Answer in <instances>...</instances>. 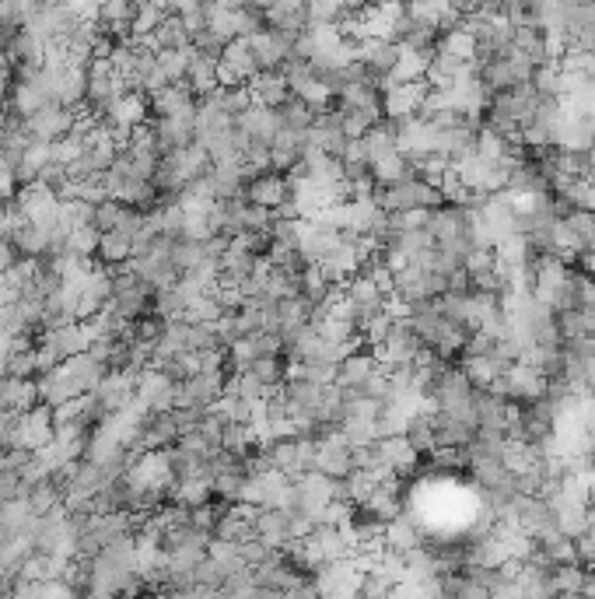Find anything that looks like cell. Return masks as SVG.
I'll return each instance as SVG.
<instances>
[{
    "mask_svg": "<svg viewBox=\"0 0 595 599\" xmlns=\"http://www.w3.org/2000/svg\"><path fill=\"white\" fill-rule=\"evenodd\" d=\"M382 372V365H378L375 351H361V354H350L347 361H340L336 365V375H333V386L343 393V400H357V396H364V389L371 386V379Z\"/></svg>",
    "mask_w": 595,
    "mask_h": 599,
    "instance_id": "obj_1",
    "label": "cell"
},
{
    "mask_svg": "<svg viewBox=\"0 0 595 599\" xmlns=\"http://www.w3.org/2000/svg\"><path fill=\"white\" fill-rule=\"evenodd\" d=\"M14 207H18L21 218L35 228H56L60 225V197H56L53 190H46V186H39V183L18 190Z\"/></svg>",
    "mask_w": 595,
    "mask_h": 599,
    "instance_id": "obj_2",
    "label": "cell"
},
{
    "mask_svg": "<svg viewBox=\"0 0 595 599\" xmlns=\"http://www.w3.org/2000/svg\"><path fill=\"white\" fill-rule=\"evenodd\" d=\"M431 95V85L420 81V85H385L382 88V113L389 116L392 123H406L417 120L424 113V102Z\"/></svg>",
    "mask_w": 595,
    "mask_h": 599,
    "instance_id": "obj_3",
    "label": "cell"
},
{
    "mask_svg": "<svg viewBox=\"0 0 595 599\" xmlns=\"http://www.w3.org/2000/svg\"><path fill=\"white\" fill-rule=\"evenodd\" d=\"M245 200L256 207H266L270 214H280L291 204V183L284 176H277V172H259L245 186Z\"/></svg>",
    "mask_w": 595,
    "mask_h": 599,
    "instance_id": "obj_4",
    "label": "cell"
},
{
    "mask_svg": "<svg viewBox=\"0 0 595 599\" xmlns=\"http://www.w3.org/2000/svg\"><path fill=\"white\" fill-rule=\"evenodd\" d=\"M315 473L329 480H347L354 473V449L340 435H329L315 445Z\"/></svg>",
    "mask_w": 595,
    "mask_h": 599,
    "instance_id": "obj_5",
    "label": "cell"
},
{
    "mask_svg": "<svg viewBox=\"0 0 595 599\" xmlns=\"http://www.w3.org/2000/svg\"><path fill=\"white\" fill-rule=\"evenodd\" d=\"M25 123H28V130H32L35 141L56 144V141H63V137L74 134L77 113H74V109H63V106H56V102H49L42 113H35L32 120H25Z\"/></svg>",
    "mask_w": 595,
    "mask_h": 599,
    "instance_id": "obj_6",
    "label": "cell"
},
{
    "mask_svg": "<svg viewBox=\"0 0 595 599\" xmlns=\"http://www.w3.org/2000/svg\"><path fill=\"white\" fill-rule=\"evenodd\" d=\"M235 127L242 130L252 144H266V148H270V144L277 141V134H280L277 113H273V109H266V106H259V102H252V106L238 116Z\"/></svg>",
    "mask_w": 595,
    "mask_h": 599,
    "instance_id": "obj_7",
    "label": "cell"
},
{
    "mask_svg": "<svg viewBox=\"0 0 595 599\" xmlns=\"http://www.w3.org/2000/svg\"><path fill=\"white\" fill-rule=\"evenodd\" d=\"M147 113H151V102L144 99V92H126L123 99L105 113V127L109 130H137L147 123Z\"/></svg>",
    "mask_w": 595,
    "mask_h": 599,
    "instance_id": "obj_8",
    "label": "cell"
},
{
    "mask_svg": "<svg viewBox=\"0 0 595 599\" xmlns=\"http://www.w3.org/2000/svg\"><path fill=\"white\" fill-rule=\"evenodd\" d=\"M32 407H39V386L35 379H0V410L4 414H28Z\"/></svg>",
    "mask_w": 595,
    "mask_h": 599,
    "instance_id": "obj_9",
    "label": "cell"
},
{
    "mask_svg": "<svg viewBox=\"0 0 595 599\" xmlns=\"http://www.w3.org/2000/svg\"><path fill=\"white\" fill-rule=\"evenodd\" d=\"M249 95H252V102H259V106H266V109L277 113L280 106L291 102V85H287L284 71H263L249 85Z\"/></svg>",
    "mask_w": 595,
    "mask_h": 599,
    "instance_id": "obj_10",
    "label": "cell"
},
{
    "mask_svg": "<svg viewBox=\"0 0 595 599\" xmlns=\"http://www.w3.org/2000/svg\"><path fill=\"white\" fill-rule=\"evenodd\" d=\"M182 428L179 414H151L147 417V449H168V445H179Z\"/></svg>",
    "mask_w": 595,
    "mask_h": 599,
    "instance_id": "obj_11",
    "label": "cell"
},
{
    "mask_svg": "<svg viewBox=\"0 0 595 599\" xmlns=\"http://www.w3.org/2000/svg\"><path fill=\"white\" fill-rule=\"evenodd\" d=\"M98 260H102V267L116 270V267H126V263L133 260V239L123 232H105L102 242H98Z\"/></svg>",
    "mask_w": 595,
    "mask_h": 599,
    "instance_id": "obj_12",
    "label": "cell"
},
{
    "mask_svg": "<svg viewBox=\"0 0 595 599\" xmlns=\"http://www.w3.org/2000/svg\"><path fill=\"white\" fill-rule=\"evenodd\" d=\"M315 116H319V113H312V109H308V106H301L298 99H291V102H287V106H280V109H277L280 130H287V134H301V137L312 134Z\"/></svg>",
    "mask_w": 595,
    "mask_h": 599,
    "instance_id": "obj_13",
    "label": "cell"
},
{
    "mask_svg": "<svg viewBox=\"0 0 595 599\" xmlns=\"http://www.w3.org/2000/svg\"><path fill=\"white\" fill-rule=\"evenodd\" d=\"M98 242H102V232H98V228H74V232H67L63 253L81 256V260H91V256L98 253Z\"/></svg>",
    "mask_w": 595,
    "mask_h": 599,
    "instance_id": "obj_14",
    "label": "cell"
},
{
    "mask_svg": "<svg viewBox=\"0 0 595 599\" xmlns=\"http://www.w3.org/2000/svg\"><path fill=\"white\" fill-rule=\"evenodd\" d=\"M130 214V207L116 204V200H102V204L95 207V228L98 232H116L119 225H123V218Z\"/></svg>",
    "mask_w": 595,
    "mask_h": 599,
    "instance_id": "obj_15",
    "label": "cell"
},
{
    "mask_svg": "<svg viewBox=\"0 0 595 599\" xmlns=\"http://www.w3.org/2000/svg\"><path fill=\"white\" fill-rule=\"evenodd\" d=\"M28 498V484L21 480L18 470H0V505L7 501H21Z\"/></svg>",
    "mask_w": 595,
    "mask_h": 599,
    "instance_id": "obj_16",
    "label": "cell"
},
{
    "mask_svg": "<svg viewBox=\"0 0 595 599\" xmlns=\"http://www.w3.org/2000/svg\"><path fill=\"white\" fill-rule=\"evenodd\" d=\"M21 263V256H18V249L11 246V239H4L0 242V277H7L11 274L14 267Z\"/></svg>",
    "mask_w": 595,
    "mask_h": 599,
    "instance_id": "obj_17",
    "label": "cell"
},
{
    "mask_svg": "<svg viewBox=\"0 0 595 599\" xmlns=\"http://www.w3.org/2000/svg\"><path fill=\"white\" fill-rule=\"evenodd\" d=\"M585 270H588V281L595 284V253H585Z\"/></svg>",
    "mask_w": 595,
    "mask_h": 599,
    "instance_id": "obj_18",
    "label": "cell"
},
{
    "mask_svg": "<svg viewBox=\"0 0 595 599\" xmlns=\"http://www.w3.org/2000/svg\"><path fill=\"white\" fill-rule=\"evenodd\" d=\"M137 599H144V596H137Z\"/></svg>",
    "mask_w": 595,
    "mask_h": 599,
    "instance_id": "obj_19",
    "label": "cell"
}]
</instances>
